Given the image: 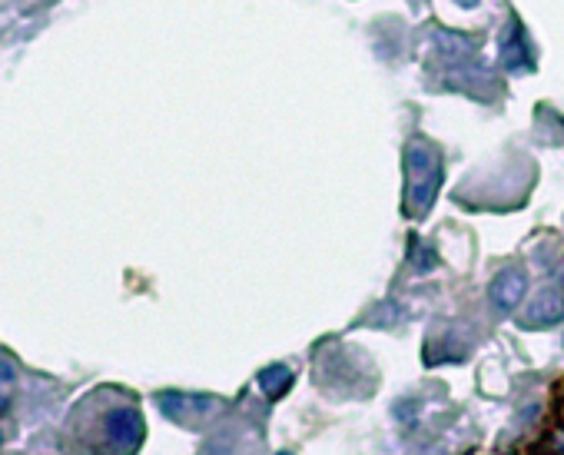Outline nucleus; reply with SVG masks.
I'll use <instances>...</instances> for the list:
<instances>
[{
    "instance_id": "f257e3e1",
    "label": "nucleus",
    "mask_w": 564,
    "mask_h": 455,
    "mask_svg": "<svg viewBox=\"0 0 564 455\" xmlns=\"http://www.w3.org/2000/svg\"><path fill=\"white\" fill-rule=\"evenodd\" d=\"M77 446L73 455H137L146 426L133 402H113L97 412V419H77Z\"/></svg>"
},
{
    "instance_id": "f03ea898",
    "label": "nucleus",
    "mask_w": 564,
    "mask_h": 455,
    "mask_svg": "<svg viewBox=\"0 0 564 455\" xmlns=\"http://www.w3.org/2000/svg\"><path fill=\"white\" fill-rule=\"evenodd\" d=\"M442 186V157L428 140H412L405 147V213L419 220L432 210Z\"/></svg>"
},
{
    "instance_id": "7ed1b4c3",
    "label": "nucleus",
    "mask_w": 564,
    "mask_h": 455,
    "mask_svg": "<svg viewBox=\"0 0 564 455\" xmlns=\"http://www.w3.org/2000/svg\"><path fill=\"white\" fill-rule=\"evenodd\" d=\"M160 406L170 419L193 426L206 416H213V409H219V402L210 396H186V392H160Z\"/></svg>"
},
{
    "instance_id": "20e7f679",
    "label": "nucleus",
    "mask_w": 564,
    "mask_h": 455,
    "mask_svg": "<svg viewBox=\"0 0 564 455\" xmlns=\"http://www.w3.org/2000/svg\"><path fill=\"white\" fill-rule=\"evenodd\" d=\"M564 316V299L558 289H545V293L535 296V303L528 306V313L521 316V326H535V329H545V326H555L561 323Z\"/></svg>"
},
{
    "instance_id": "39448f33",
    "label": "nucleus",
    "mask_w": 564,
    "mask_h": 455,
    "mask_svg": "<svg viewBox=\"0 0 564 455\" xmlns=\"http://www.w3.org/2000/svg\"><path fill=\"white\" fill-rule=\"evenodd\" d=\"M525 289H528V279L521 270H505L495 276L492 283V303L498 309H515L521 299H525Z\"/></svg>"
},
{
    "instance_id": "423d86ee",
    "label": "nucleus",
    "mask_w": 564,
    "mask_h": 455,
    "mask_svg": "<svg viewBox=\"0 0 564 455\" xmlns=\"http://www.w3.org/2000/svg\"><path fill=\"white\" fill-rule=\"evenodd\" d=\"M259 386H263V392L269 399H279V396H286V389L292 386V369L289 366H269L259 372Z\"/></svg>"
},
{
    "instance_id": "0eeeda50",
    "label": "nucleus",
    "mask_w": 564,
    "mask_h": 455,
    "mask_svg": "<svg viewBox=\"0 0 564 455\" xmlns=\"http://www.w3.org/2000/svg\"><path fill=\"white\" fill-rule=\"evenodd\" d=\"M17 382V369L7 356H0V412L10 406V386Z\"/></svg>"
},
{
    "instance_id": "6e6552de",
    "label": "nucleus",
    "mask_w": 564,
    "mask_h": 455,
    "mask_svg": "<svg viewBox=\"0 0 564 455\" xmlns=\"http://www.w3.org/2000/svg\"><path fill=\"white\" fill-rule=\"evenodd\" d=\"M458 4H462V7H475L478 0H458Z\"/></svg>"
},
{
    "instance_id": "1a4fd4ad",
    "label": "nucleus",
    "mask_w": 564,
    "mask_h": 455,
    "mask_svg": "<svg viewBox=\"0 0 564 455\" xmlns=\"http://www.w3.org/2000/svg\"><path fill=\"white\" fill-rule=\"evenodd\" d=\"M0 442H4V432H0Z\"/></svg>"
},
{
    "instance_id": "9d476101",
    "label": "nucleus",
    "mask_w": 564,
    "mask_h": 455,
    "mask_svg": "<svg viewBox=\"0 0 564 455\" xmlns=\"http://www.w3.org/2000/svg\"><path fill=\"white\" fill-rule=\"evenodd\" d=\"M279 455H289V452H279Z\"/></svg>"
}]
</instances>
